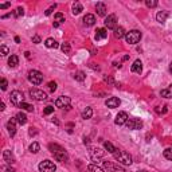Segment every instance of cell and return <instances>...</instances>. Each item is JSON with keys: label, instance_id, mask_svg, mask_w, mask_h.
<instances>
[{"label": "cell", "instance_id": "6da1fadb", "mask_svg": "<svg viewBox=\"0 0 172 172\" xmlns=\"http://www.w3.org/2000/svg\"><path fill=\"white\" fill-rule=\"evenodd\" d=\"M113 156L118 163H121V164H124V165H130V164H132V157H130L129 153H126L125 151L116 149V151H114V153H113Z\"/></svg>", "mask_w": 172, "mask_h": 172}, {"label": "cell", "instance_id": "7a4b0ae2", "mask_svg": "<svg viewBox=\"0 0 172 172\" xmlns=\"http://www.w3.org/2000/svg\"><path fill=\"white\" fill-rule=\"evenodd\" d=\"M28 81L32 85H40L43 81V74L38 70H30L28 71Z\"/></svg>", "mask_w": 172, "mask_h": 172}, {"label": "cell", "instance_id": "3957f363", "mask_svg": "<svg viewBox=\"0 0 172 172\" xmlns=\"http://www.w3.org/2000/svg\"><path fill=\"white\" fill-rule=\"evenodd\" d=\"M125 39H126V42L130 43V44H136V43L140 42V39H141V32L137 31V30H132V31L126 32Z\"/></svg>", "mask_w": 172, "mask_h": 172}, {"label": "cell", "instance_id": "277c9868", "mask_svg": "<svg viewBox=\"0 0 172 172\" xmlns=\"http://www.w3.org/2000/svg\"><path fill=\"white\" fill-rule=\"evenodd\" d=\"M10 100H11V102L14 105L19 106L20 104H23V102H24V96H23L22 92H19V90H14V92L11 93V96H10Z\"/></svg>", "mask_w": 172, "mask_h": 172}, {"label": "cell", "instance_id": "5b68a950", "mask_svg": "<svg viewBox=\"0 0 172 172\" xmlns=\"http://www.w3.org/2000/svg\"><path fill=\"white\" fill-rule=\"evenodd\" d=\"M55 170H57V165L50 160H43V161H40V164H39L40 172H55Z\"/></svg>", "mask_w": 172, "mask_h": 172}, {"label": "cell", "instance_id": "8992f818", "mask_svg": "<svg viewBox=\"0 0 172 172\" xmlns=\"http://www.w3.org/2000/svg\"><path fill=\"white\" fill-rule=\"evenodd\" d=\"M126 126H128V129H132V130H137V129H141L143 128V121L140 118H129L128 121H126Z\"/></svg>", "mask_w": 172, "mask_h": 172}, {"label": "cell", "instance_id": "52a82bcc", "mask_svg": "<svg viewBox=\"0 0 172 172\" xmlns=\"http://www.w3.org/2000/svg\"><path fill=\"white\" fill-rule=\"evenodd\" d=\"M30 96H31V98H34L36 101H44L47 98V94L44 93L43 90H39V89H31Z\"/></svg>", "mask_w": 172, "mask_h": 172}, {"label": "cell", "instance_id": "ba28073f", "mask_svg": "<svg viewBox=\"0 0 172 172\" xmlns=\"http://www.w3.org/2000/svg\"><path fill=\"white\" fill-rule=\"evenodd\" d=\"M70 97H67V96H61L58 100L55 101V106L57 108H70Z\"/></svg>", "mask_w": 172, "mask_h": 172}, {"label": "cell", "instance_id": "9c48e42d", "mask_svg": "<svg viewBox=\"0 0 172 172\" xmlns=\"http://www.w3.org/2000/svg\"><path fill=\"white\" fill-rule=\"evenodd\" d=\"M105 27L106 28H109V30H114V28L117 27V16L112 14V15H109L108 18L105 19Z\"/></svg>", "mask_w": 172, "mask_h": 172}, {"label": "cell", "instance_id": "30bf717a", "mask_svg": "<svg viewBox=\"0 0 172 172\" xmlns=\"http://www.w3.org/2000/svg\"><path fill=\"white\" fill-rule=\"evenodd\" d=\"M128 120H129V117H128V114H126V112H118V114L116 116V120H114V124L124 125V124H126Z\"/></svg>", "mask_w": 172, "mask_h": 172}, {"label": "cell", "instance_id": "8fae6325", "mask_svg": "<svg viewBox=\"0 0 172 172\" xmlns=\"http://www.w3.org/2000/svg\"><path fill=\"white\" fill-rule=\"evenodd\" d=\"M102 164H104V167L108 170V172H125L124 168H121V167L113 164L112 161H104Z\"/></svg>", "mask_w": 172, "mask_h": 172}, {"label": "cell", "instance_id": "7c38bea8", "mask_svg": "<svg viewBox=\"0 0 172 172\" xmlns=\"http://www.w3.org/2000/svg\"><path fill=\"white\" fill-rule=\"evenodd\" d=\"M120 104H121V101H120V98H117V97H110L109 100H106V102H105V105L108 106V108H110V109L118 108Z\"/></svg>", "mask_w": 172, "mask_h": 172}, {"label": "cell", "instance_id": "4fadbf2b", "mask_svg": "<svg viewBox=\"0 0 172 172\" xmlns=\"http://www.w3.org/2000/svg\"><path fill=\"white\" fill-rule=\"evenodd\" d=\"M15 122H16V118H11V120L7 122V129H8V133H10L11 137H14L15 133H16V125H15Z\"/></svg>", "mask_w": 172, "mask_h": 172}, {"label": "cell", "instance_id": "5bb4252c", "mask_svg": "<svg viewBox=\"0 0 172 172\" xmlns=\"http://www.w3.org/2000/svg\"><path fill=\"white\" fill-rule=\"evenodd\" d=\"M54 157H55L58 161H61V163H65V161L69 160V155H67V152H66L65 149H62V151H59V152L54 153Z\"/></svg>", "mask_w": 172, "mask_h": 172}, {"label": "cell", "instance_id": "9a60e30c", "mask_svg": "<svg viewBox=\"0 0 172 172\" xmlns=\"http://www.w3.org/2000/svg\"><path fill=\"white\" fill-rule=\"evenodd\" d=\"M3 159H4V161L7 163V164H12V163H15V157H14V155L11 153V151H4L3 152Z\"/></svg>", "mask_w": 172, "mask_h": 172}, {"label": "cell", "instance_id": "2e32d148", "mask_svg": "<svg viewBox=\"0 0 172 172\" xmlns=\"http://www.w3.org/2000/svg\"><path fill=\"white\" fill-rule=\"evenodd\" d=\"M130 70H132L133 73H137V74H140V73L143 71V63L140 59H136L132 65V67H130Z\"/></svg>", "mask_w": 172, "mask_h": 172}, {"label": "cell", "instance_id": "e0dca14e", "mask_svg": "<svg viewBox=\"0 0 172 172\" xmlns=\"http://www.w3.org/2000/svg\"><path fill=\"white\" fill-rule=\"evenodd\" d=\"M96 23V16L92 15V14H86L84 16V24L85 26H93Z\"/></svg>", "mask_w": 172, "mask_h": 172}, {"label": "cell", "instance_id": "ac0fdd59", "mask_svg": "<svg viewBox=\"0 0 172 172\" xmlns=\"http://www.w3.org/2000/svg\"><path fill=\"white\" fill-rule=\"evenodd\" d=\"M96 11H97V14L100 15V16H105L106 15V6H105V3H97L96 4Z\"/></svg>", "mask_w": 172, "mask_h": 172}, {"label": "cell", "instance_id": "d6986e66", "mask_svg": "<svg viewBox=\"0 0 172 172\" xmlns=\"http://www.w3.org/2000/svg\"><path fill=\"white\" fill-rule=\"evenodd\" d=\"M106 36H108V32H106L105 28H97L96 31V40H101V39H105Z\"/></svg>", "mask_w": 172, "mask_h": 172}, {"label": "cell", "instance_id": "ffe728a7", "mask_svg": "<svg viewBox=\"0 0 172 172\" xmlns=\"http://www.w3.org/2000/svg\"><path fill=\"white\" fill-rule=\"evenodd\" d=\"M90 155H92V157L96 160V159H100L104 156V151L100 149V148H92L90 149Z\"/></svg>", "mask_w": 172, "mask_h": 172}, {"label": "cell", "instance_id": "44dd1931", "mask_svg": "<svg viewBox=\"0 0 172 172\" xmlns=\"http://www.w3.org/2000/svg\"><path fill=\"white\" fill-rule=\"evenodd\" d=\"M168 11H160L159 14L156 15V20L159 23H165V20H167V18H168Z\"/></svg>", "mask_w": 172, "mask_h": 172}, {"label": "cell", "instance_id": "7402d4cb", "mask_svg": "<svg viewBox=\"0 0 172 172\" xmlns=\"http://www.w3.org/2000/svg\"><path fill=\"white\" fill-rule=\"evenodd\" d=\"M113 31H114V36H116L117 39H121V38H124V36L126 35L125 34V30L122 27H116Z\"/></svg>", "mask_w": 172, "mask_h": 172}, {"label": "cell", "instance_id": "603a6c76", "mask_svg": "<svg viewBox=\"0 0 172 172\" xmlns=\"http://www.w3.org/2000/svg\"><path fill=\"white\" fill-rule=\"evenodd\" d=\"M8 65H10V67H16L19 65V57L18 55H11L10 58H8Z\"/></svg>", "mask_w": 172, "mask_h": 172}, {"label": "cell", "instance_id": "cb8c5ba5", "mask_svg": "<svg viewBox=\"0 0 172 172\" xmlns=\"http://www.w3.org/2000/svg\"><path fill=\"white\" fill-rule=\"evenodd\" d=\"M15 118H16V121H18L20 125H24L27 122V116L24 113H22V112H19L18 114H16Z\"/></svg>", "mask_w": 172, "mask_h": 172}, {"label": "cell", "instance_id": "d4e9b609", "mask_svg": "<svg viewBox=\"0 0 172 172\" xmlns=\"http://www.w3.org/2000/svg\"><path fill=\"white\" fill-rule=\"evenodd\" d=\"M71 10H73V14H74V15H78V14H81V12L84 11V7H82V4H81V3L77 2V3L73 4Z\"/></svg>", "mask_w": 172, "mask_h": 172}, {"label": "cell", "instance_id": "484cf974", "mask_svg": "<svg viewBox=\"0 0 172 172\" xmlns=\"http://www.w3.org/2000/svg\"><path fill=\"white\" fill-rule=\"evenodd\" d=\"M160 94H161V97H164V98H172V85H170L167 89H163Z\"/></svg>", "mask_w": 172, "mask_h": 172}, {"label": "cell", "instance_id": "4316f807", "mask_svg": "<svg viewBox=\"0 0 172 172\" xmlns=\"http://www.w3.org/2000/svg\"><path fill=\"white\" fill-rule=\"evenodd\" d=\"M74 79L78 81V82H84L86 79V74L84 71H77V73H74Z\"/></svg>", "mask_w": 172, "mask_h": 172}, {"label": "cell", "instance_id": "83f0119b", "mask_svg": "<svg viewBox=\"0 0 172 172\" xmlns=\"http://www.w3.org/2000/svg\"><path fill=\"white\" fill-rule=\"evenodd\" d=\"M44 44H46V47H48V48H57V47H58V43H57L52 38L46 39V42H44Z\"/></svg>", "mask_w": 172, "mask_h": 172}, {"label": "cell", "instance_id": "f1b7e54d", "mask_svg": "<svg viewBox=\"0 0 172 172\" xmlns=\"http://www.w3.org/2000/svg\"><path fill=\"white\" fill-rule=\"evenodd\" d=\"M92 116H93V109L88 106V108H86L84 112H82V118H84V120H89V118L92 117Z\"/></svg>", "mask_w": 172, "mask_h": 172}, {"label": "cell", "instance_id": "f546056e", "mask_svg": "<svg viewBox=\"0 0 172 172\" xmlns=\"http://www.w3.org/2000/svg\"><path fill=\"white\" fill-rule=\"evenodd\" d=\"M48 149H50L51 153L54 155V153H57V152H59V151H62L63 148H62L61 145H58V144H52V143H51V144H48Z\"/></svg>", "mask_w": 172, "mask_h": 172}, {"label": "cell", "instance_id": "4dcf8cb0", "mask_svg": "<svg viewBox=\"0 0 172 172\" xmlns=\"http://www.w3.org/2000/svg\"><path fill=\"white\" fill-rule=\"evenodd\" d=\"M104 147H105V149L108 151V152H110V153H114V151H116L117 148H114V145L112 144V143H109V141H105L104 143Z\"/></svg>", "mask_w": 172, "mask_h": 172}, {"label": "cell", "instance_id": "1f68e13d", "mask_svg": "<svg viewBox=\"0 0 172 172\" xmlns=\"http://www.w3.org/2000/svg\"><path fill=\"white\" fill-rule=\"evenodd\" d=\"M88 172H104V170L96 164H90L88 165Z\"/></svg>", "mask_w": 172, "mask_h": 172}, {"label": "cell", "instance_id": "d6a6232c", "mask_svg": "<svg viewBox=\"0 0 172 172\" xmlns=\"http://www.w3.org/2000/svg\"><path fill=\"white\" fill-rule=\"evenodd\" d=\"M28 149H30V152H31V153H38V152H39V149H40V145L38 144V143H32Z\"/></svg>", "mask_w": 172, "mask_h": 172}, {"label": "cell", "instance_id": "836d02e7", "mask_svg": "<svg viewBox=\"0 0 172 172\" xmlns=\"http://www.w3.org/2000/svg\"><path fill=\"white\" fill-rule=\"evenodd\" d=\"M61 50H62L65 54H70V51H71V47H70V43H67V42H65L62 43V46H61Z\"/></svg>", "mask_w": 172, "mask_h": 172}, {"label": "cell", "instance_id": "e575fe53", "mask_svg": "<svg viewBox=\"0 0 172 172\" xmlns=\"http://www.w3.org/2000/svg\"><path fill=\"white\" fill-rule=\"evenodd\" d=\"M19 108H22L23 110H27V112H32V110H34V106L30 105V104H27V102H23V104H20Z\"/></svg>", "mask_w": 172, "mask_h": 172}, {"label": "cell", "instance_id": "d590c367", "mask_svg": "<svg viewBox=\"0 0 172 172\" xmlns=\"http://www.w3.org/2000/svg\"><path fill=\"white\" fill-rule=\"evenodd\" d=\"M163 155H164V157L167 159V160L172 161V148H167L164 152H163Z\"/></svg>", "mask_w": 172, "mask_h": 172}, {"label": "cell", "instance_id": "8d00e7d4", "mask_svg": "<svg viewBox=\"0 0 172 172\" xmlns=\"http://www.w3.org/2000/svg\"><path fill=\"white\" fill-rule=\"evenodd\" d=\"M55 22L59 23V24L62 22H65V15L61 14V12H57V14H55Z\"/></svg>", "mask_w": 172, "mask_h": 172}, {"label": "cell", "instance_id": "74e56055", "mask_svg": "<svg viewBox=\"0 0 172 172\" xmlns=\"http://www.w3.org/2000/svg\"><path fill=\"white\" fill-rule=\"evenodd\" d=\"M23 15H24V10L22 7L16 8V11L14 12V16H16V18H20V16H23Z\"/></svg>", "mask_w": 172, "mask_h": 172}, {"label": "cell", "instance_id": "f35d334b", "mask_svg": "<svg viewBox=\"0 0 172 172\" xmlns=\"http://www.w3.org/2000/svg\"><path fill=\"white\" fill-rule=\"evenodd\" d=\"M145 4H147V7H149V8H155L157 6V2L156 0H145Z\"/></svg>", "mask_w": 172, "mask_h": 172}, {"label": "cell", "instance_id": "ab89813d", "mask_svg": "<svg viewBox=\"0 0 172 172\" xmlns=\"http://www.w3.org/2000/svg\"><path fill=\"white\" fill-rule=\"evenodd\" d=\"M0 54H2L3 57H6V55L8 54V47H7V46H4V44H3V46L0 47Z\"/></svg>", "mask_w": 172, "mask_h": 172}, {"label": "cell", "instance_id": "60d3db41", "mask_svg": "<svg viewBox=\"0 0 172 172\" xmlns=\"http://www.w3.org/2000/svg\"><path fill=\"white\" fill-rule=\"evenodd\" d=\"M0 85H2V90H7V86H8V82L6 78H2V81H0Z\"/></svg>", "mask_w": 172, "mask_h": 172}, {"label": "cell", "instance_id": "b9f144b4", "mask_svg": "<svg viewBox=\"0 0 172 172\" xmlns=\"http://www.w3.org/2000/svg\"><path fill=\"white\" fill-rule=\"evenodd\" d=\"M52 112H54V106H46V108H44V114H51Z\"/></svg>", "mask_w": 172, "mask_h": 172}, {"label": "cell", "instance_id": "7bdbcfd3", "mask_svg": "<svg viewBox=\"0 0 172 172\" xmlns=\"http://www.w3.org/2000/svg\"><path fill=\"white\" fill-rule=\"evenodd\" d=\"M48 89H50V92H55V90H57V84L55 82H48Z\"/></svg>", "mask_w": 172, "mask_h": 172}, {"label": "cell", "instance_id": "ee69618b", "mask_svg": "<svg viewBox=\"0 0 172 172\" xmlns=\"http://www.w3.org/2000/svg\"><path fill=\"white\" fill-rule=\"evenodd\" d=\"M55 7H57V6L54 4V6H52V7H50V8H48V10L46 11V15H47V16H48V15H51V12L54 11V8H55Z\"/></svg>", "mask_w": 172, "mask_h": 172}, {"label": "cell", "instance_id": "f6af8a7d", "mask_svg": "<svg viewBox=\"0 0 172 172\" xmlns=\"http://www.w3.org/2000/svg\"><path fill=\"white\" fill-rule=\"evenodd\" d=\"M11 4L10 3H4V4H0V10H6V8H8Z\"/></svg>", "mask_w": 172, "mask_h": 172}, {"label": "cell", "instance_id": "bcb514c9", "mask_svg": "<svg viewBox=\"0 0 172 172\" xmlns=\"http://www.w3.org/2000/svg\"><path fill=\"white\" fill-rule=\"evenodd\" d=\"M3 172H15V170L11 168V167H4V168H3Z\"/></svg>", "mask_w": 172, "mask_h": 172}, {"label": "cell", "instance_id": "7dc6e473", "mask_svg": "<svg viewBox=\"0 0 172 172\" xmlns=\"http://www.w3.org/2000/svg\"><path fill=\"white\" fill-rule=\"evenodd\" d=\"M32 42H34V43H40V38L38 35H35L34 38H32Z\"/></svg>", "mask_w": 172, "mask_h": 172}, {"label": "cell", "instance_id": "c3c4849f", "mask_svg": "<svg viewBox=\"0 0 172 172\" xmlns=\"http://www.w3.org/2000/svg\"><path fill=\"white\" fill-rule=\"evenodd\" d=\"M105 81H106V82H109V84H113V78H112V77H109V78H105Z\"/></svg>", "mask_w": 172, "mask_h": 172}, {"label": "cell", "instance_id": "681fc988", "mask_svg": "<svg viewBox=\"0 0 172 172\" xmlns=\"http://www.w3.org/2000/svg\"><path fill=\"white\" fill-rule=\"evenodd\" d=\"M6 109V105H4V102H2V105H0V110H4Z\"/></svg>", "mask_w": 172, "mask_h": 172}, {"label": "cell", "instance_id": "f907efd6", "mask_svg": "<svg viewBox=\"0 0 172 172\" xmlns=\"http://www.w3.org/2000/svg\"><path fill=\"white\" fill-rule=\"evenodd\" d=\"M15 42H16V43L20 42V38H19V36H16V38H15Z\"/></svg>", "mask_w": 172, "mask_h": 172}, {"label": "cell", "instance_id": "816d5d0a", "mask_svg": "<svg viewBox=\"0 0 172 172\" xmlns=\"http://www.w3.org/2000/svg\"><path fill=\"white\" fill-rule=\"evenodd\" d=\"M84 143L85 144H89V138H84Z\"/></svg>", "mask_w": 172, "mask_h": 172}, {"label": "cell", "instance_id": "f5cc1de1", "mask_svg": "<svg viewBox=\"0 0 172 172\" xmlns=\"http://www.w3.org/2000/svg\"><path fill=\"white\" fill-rule=\"evenodd\" d=\"M170 73H171V74H172V62L170 63Z\"/></svg>", "mask_w": 172, "mask_h": 172}, {"label": "cell", "instance_id": "db71d44e", "mask_svg": "<svg viewBox=\"0 0 172 172\" xmlns=\"http://www.w3.org/2000/svg\"><path fill=\"white\" fill-rule=\"evenodd\" d=\"M141 172H147V171H141Z\"/></svg>", "mask_w": 172, "mask_h": 172}]
</instances>
